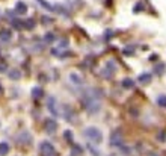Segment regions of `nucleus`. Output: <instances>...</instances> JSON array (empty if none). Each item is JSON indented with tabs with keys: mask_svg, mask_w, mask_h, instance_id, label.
<instances>
[{
	"mask_svg": "<svg viewBox=\"0 0 166 156\" xmlns=\"http://www.w3.org/2000/svg\"><path fill=\"white\" fill-rule=\"evenodd\" d=\"M85 106L89 112H98L101 108V93L98 89H88L85 94Z\"/></svg>",
	"mask_w": 166,
	"mask_h": 156,
	"instance_id": "f257e3e1",
	"label": "nucleus"
},
{
	"mask_svg": "<svg viewBox=\"0 0 166 156\" xmlns=\"http://www.w3.org/2000/svg\"><path fill=\"white\" fill-rule=\"evenodd\" d=\"M85 135L91 139V141H94V142H100L101 141V132L98 131V129H95V127H89V129H86L85 131Z\"/></svg>",
	"mask_w": 166,
	"mask_h": 156,
	"instance_id": "f03ea898",
	"label": "nucleus"
},
{
	"mask_svg": "<svg viewBox=\"0 0 166 156\" xmlns=\"http://www.w3.org/2000/svg\"><path fill=\"white\" fill-rule=\"evenodd\" d=\"M115 70H116L115 62H113V61H109L106 65H104V68H103V71H101V74H103V77H110V76L115 73Z\"/></svg>",
	"mask_w": 166,
	"mask_h": 156,
	"instance_id": "7ed1b4c3",
	"label": "nucleus"
},
{
	"mask_svg": "<svg viewBox=\"0 0 166 156\" xmlns=\"http://www.w3.org/2000/svg\"><path fill=\"white\" fill-rule=\"evenodd\" d=\"M47 105H48V109L52 111V114H55V115H57V114H59V112H57V106H56V99H55V97H50V99H48V103H47Z\"/></svg>",
	"mask_w": 166,
	"mask_h": 156,
	"instance_id": "20e7f679",
	"label": "nucleus"
},
{
	"mask_svg": "<svg viewBox=\"0 0 166 156\" xmlns=\"http://www.w3.org/2000/svg\"><path fill=\"white\" fill-rule=\"evenodd\" d=\"M151 79H152V74H149V73H144V74H140L139 76V83H142V85H145V83H149L151 82Z\"/></svg>",
	"mask_w": 166,
	"mask_h": 156,
	"instance_id": "39448f33",
	"label": "nucleus"
},
{
	"mask_svg": "<svg viewBox=\"0 0 166 156\" xmlns=\"http://www.w3.org/2000/svg\"><path fill=\"white\" fill-rule=\"evenodd\" d=\"M15 12H17V14H26V12H27V6H26V3H24V2H18L17 5H15Z\"/></svg>",
	"mask_w": 166,
	"mask_h": 156,
	"instance_id": "423d86ee",
	"label": "nucleus"
},
{
	"mask_svg": "<svg viewBox=\"0 0 166 156\" xmlns=\"http://www.w3.org/2000/svg\"><path fill=\"white\" fill-rule=\"evenodd\" d=\"M11 36H12L11 30H8V29H3V30H0V40H2V41L8 43V41L11 40Z\"/></svg>",
	"mask_w": 166,
	"mask_h": 156,
	"instance_id": "0eeeda50",
	"label": "nucleus"
},
{
	"mask_svg": "<svg viewBox=\"0 0 166 156\" xmlns=\"http://www.w3.org/2000/svg\"><path fill=\"white\" fill-rule=\"evenodd\" d=\"M42 153H44L45 156H50V155L53 153V147L50 146L48 142H44V144H42Z\"/></svg>",
	"mask_w": 166,
	"mask_h": 156,
	"instance_id": "6e6552de",
	"label": "nucleus"
},
{
	"mask_svg": "<svg viewBox=\"0 0 166 156\" xmlns=\"http://www.w3.org/2000/svg\"><path fill=\"white\" fill-rule=\"evenodd\" d=\"M38 2H40V5H41L42 8H45L47 11H55V6H52V5L47 2V0H38Z\"/></svg>",
	"mask_w": 166,
	"mask_h": 156,
	"instance_id": "1a4fd4ad",
	"label": "nucleus"
},
{
	"mask_svg": "<svg viewBox=\"0 0 166 156\" xmlns=\"http://www.w3.org/2000/svg\"><path fill=\"white\" fill-rule=\"evenodd\" d=\"M44 93H42V88H40V86H36V88H33L32 89V96L33 97H41Z\"/></svg>",
	"mask_w": 166,
	"mask_h": 156,
	"instance_id": "9d476101",
	"label": "nucleus"
},
{
	"mask_svg": "<svg viewBox=\"0 0 166 156\" xmlns=\"http://www.w3.org/2000/svg\"><path fill=\"white\" fill-rule=\"evenodd\" d=\"M157 105L162 108H166V96H159L157 97Z\"/></svg>",
	"mask_w": 166,
	"mask_h": 156,
	"instance_id": "9b49d317",
	"label": "nucleus"
},
{
	"mask_svg": "<svg viewBox=\"0 0 166 156\" xmlns=\"http://www.w3.org/2000/svg\"><path fill=\"white\" fill-rule=\"evenodd\" d=\"M133 85H134V82L132 79H124L122 81V86L124 88H133Z\"/></svg>",
	"mask_w": 166,
	"mask_h": 156,
	"instance_id": "f8f14e48",
	"label": "nucleus"
},
{
	"mask_svg": "<svg viewBox=\"0 0 166 156\" xmlns=\"http://www.w3.org/2000/svg\"><path fill=\"white\" fill-rule=\"evenodd\" d=\"M70 79H71L74 83H77V85H80V83H82V77H79L77 74H74V73L70 76Z\"/></svg>",
	"mask_w": 166,
	"mask_h": 156,
	"instance_id": "ddd939ff",
	"label": "nucleus"
},
{
	"mask_svg": "<svg viewBox=\"0 0 166 156\" xmlns=\"http://www.w3.org/2000/svg\"><path fill=\"white\" fill-rule=\"evenodd\" d=\"M24 28H27V29H33V26H35V21L33 20H27V21H24L23 23Z\"/></svg>",
	"mask_w": 166,
	"mask_h": 156,
	"instance_id": "4468645a",
	"label": "nucleus"
},
{
	"mask_svg": "<svg viewBox=\"0 0 166 156\" xmlns=\"http://www.w3.org/2000/svg\"><path fill=\"white\" fill-rule=\"evenodd\" d=\"M9 74H11V76H9L11 79H20V71H18V70H12Z\"/></svg>",
	"mask_w": 166,
	"mask_h": 156,
	"instance_id": "2eb2a0df",
	"label": "nucleus"
},
{
	"mask_svg": "<svg viewBox=\"0 0 166 156\" xmlns=\"http://www.w3.org/2000/svg\"><path fill=\"white\" fill-rule=\"evenodd\" d=\"M56 129V124H55V121H47V131H55Z\"/></svg>",
	"mask_w": 166,
	"mask_h": 156,
	"instance_id": "dca6fc26",
	"label": "nucleus"
},
{
	"mask_svg": "<svg viewBox=\"0 0 166 156\" xmlns=\"http://www.w3.org/2000/svg\"><path fill=\"white\" fill-rule=\"evenodd\" d=\"M45 41H47V43H53V41H55V35H53V33H47V35H45Z\"/></svg>",
	"mask_w": 166,
	"mask_h": 156,
	"instance_id": "f3484780",
	"label": "nucleus"
},
{
	"mask_svg": "<svg viewBox=\"0 0 166 156\" xmlns=\"http://www.w3.org/2000/svg\"><path fill=\"white\" fill-rule=\"evenodd\" d=\"M132 50H133L132 47H130V49H129V47H127V49L124 50V55H133V52H132Z\"/></svg>",
	"mask_w": 166,
	"mask_h": 156,
	"instance_id": "a211bd4d",
	"label": "nucleus"
},
{
	"mask_svg": "<svg viewBox=\"0 0 166 156\" xmlns=\"http://www.w3.org/2000/svg\"><path fill=\"white\" fill-rule=\"evenodd\" d=\"M139 9H144V5L140 3V2H139V5H136V6H134V11H139Z\"/></svg>",
	"mask_w": 166,
	"mask_h": 156,
	"instance_id": "6ab92c4d",
	"label": "nucleus"
},
{
	"mask_svg": "<svg viewBox=\"0 0 166 156\" xmlns=\"http://www.w3.org/2000/svg\"><path fill=\"white\" fill-rule=\"evenodd\" d=\"M5 70V65H0V71H3Z\"/></svg>",
	"mask_w": 166,
	"mask_h": 156,
	"instance_id": "aec40b11",
	"label": "nucleus"
},
{
	"mask_svg": "<svg viewBox=\"0 0 166 156\" xmlns=\"http://www.w3.org/2000/svg\"><path fill=\"white\" fill-rule=\"evenodd\" d=\"M0 91H2V86H0Z\"/></svg>",
	"mask_w": 166,
	"mask_h": 156,
	"instance_id": "412c9836",
	"label": "nucleus"
}]
</instances>
